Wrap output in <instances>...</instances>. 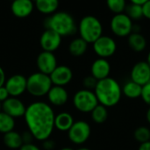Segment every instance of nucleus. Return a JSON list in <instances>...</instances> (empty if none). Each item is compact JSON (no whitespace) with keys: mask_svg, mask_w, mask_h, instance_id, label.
Returning <instances> with one entry per match:
<instances>
[{"mask_svg":"<svg viewBox=\"0 0 150 150\" xmlns=\"http://www.w3.org/2000/svg\"><path fill=\"white\" fill-rule=\"evenodd\" d=\"M25 121L34 139L43 141L50 137L54 128V112L44 102H34L26 107Z\"/></svg>","mask_w":150,"mask_h":150,"instance_id":"nucleus-1","label":"nucleus"},{"mask_svg":"<svg viewBox=\"0 0 150 150\" xmlns=\"http://www.w3.org/2000/svg\"><path fill=\"white\" fill-rule=\"evenodd\" d=\"M94 93L99 104L110 108L117 105L120 101L122 88L116 80L108 77L98 81Z\"/></svg>","mask_w":150,"mask_h":150,"instance_id":"nucleus-2","label":"nucleus"},{"mask_svg":"<svg viewBox=\"0 0 150 150\" xmlns=\"http://www.w3.org/2000/svg\"><path fill=\"white\" fill-rule=\"evenodd\" d=\"M46 29H51L62 36H69L76 34L77 27L71 14L67 11H56L50 15L44 22Z\"/></svg>","mask_w":150,"mask_h":150,"instance_id":"nucleus-3","label":"nucleus"},{"mask_svg":"<svg viewBox=\"0 0 150 150\" xmlns=\"http://www.w3.org/2000/svg\"><path fill=\"white\" fill-rule=\"evenodd\" d=\"M77 30L80 37L88 44L93 43L103 35V25L101 21L93 15H87L81 19Z\"/></svg>","mask_w":150,"mask_h":150,"instance_id":"nucleus-4","label":"nucleus"},{"mask_svg":"<svg viewBox=\"0 0 150 150\" xmlns=\"http://www.w3.org/2000/svg\"><path fill=\"white\" fill-rule=\"evenodd\" d=\"M52 86L49 75L40 72H34L26 78V91L35 97L47 95Z\"/></svg>","mask_w":150,"mask_h":150,"instance_id":"nucleus-5","label":"nucleus"},{"mask_svg":"<svg viewBox=\"0 0 150 150\" xmlns=\"http://www.w3.org/2000/svg\"><path fill=\"white\" fill-rule=\"evenodd\" d=\"M74 107L80 112H91L99 103L95 95L94 91L88 89H81L77 91L73 97Z\"/></svg>","mask_w":150,"mask_h":150,"instance_id":"nucleus-6","label":"nucleus"},{"mask_svg":"<svg viewBox=\"0 0 150 150\" xmlns=\"http://www.w3.org/2000/svg\"><path fill=\"white\" fill-rule=\"evenodd\" d=\"M134 21L125 13L114 14L110 22V27L114 35L118 37H127L133 33Z\"/></svg>","mask_w":150,"mask_h":150,"instance_id":"nucleus-7","label":"nucleus"},{"mask_svg":"<svg viewBox=\"0 0 150 150\" xmlns=\"http://www.w3.org/2000/svg\"><path fill=\"white\" fill-rule=\"evenodd\" d=\"M91 129L90 125L83 120L74 122L73 126L68 132V136L70 141L76 145L85 143L91 136Z\"/></svg>","mask_w":150,"mask_h":150,"instance_id":"nucleus-8","label":"nucleus"},{"mask_svg":"<svg viewBox=\"0 0 150 150\" xmlns=\"http://www.w3.org/2000/svg\"><path fill=\"white\" fill-rule=\"evenodd\" d=\"M93 50L100 58H107L113 56L117 50L115 40L108 35H102L93 43Z\"/></svg>","mask_w":150,"mask_h":150,"instance_id":"nucleus-9","label":"nucleus"},{"mask_svg":"<svg viewBox=\"0 0 150 150\" xmlns=\"http://www.w3.org/2000/svg\"><path fill=\"white\" fill-rule=\"evenodd\" d=\"M4 87L10 96L18 97L26 91V78L21 74H14L6 80Z\"/></svg>","mask_w":150,"mask_h":150,"instance_id":"nucleus-10","label":"nucleus"},{"mask_svg":"<svg viewBox=\"0 0 150 150\" xmlns=\"http://www.w3.org/2000/svg\"><path fill=\"white\" fill-rule=\"evenodd\" d=\"M62 43V36L51 29H46L40 35V45L43 51H55Z\"/></svg>","mask_w":150,"mask_h":150,"instance_id":"nucleus-11","label":"nucleus"},{"mask_svg":"<svg viewBox=\"0 0 150 150\" xmlns=\"http://www.w3.org/2000/svg\"><path fill=\"white\" fill-rule=\"evenodd\" d=\"M25 111L26 107L18 97L10 96L7 100L2 103V111L13 118L24 117Z\"/></svg>","mask_w":150,"mask_h":150,"instance_id":"nucleus-12","label":"nucleus"},{"mask_svg":"<svg viewBox=\"0 0 150 150\" xmlns=\"http://www.w3.org/2000/svg\"><path fill=\"white\" fill-rule=\"evenodd\" d=\"M131 80L135 83L144 86L150 82V67L146 61L136 63L131 70Z\"/></svg>","mask_w":150,"mask_h":150,"instance_id":"nucleus-13","label":"nucleus"},{"mask_svg":"<svg viewBox=\"0 0 150 150\" xmlns=\"http://www.w3.org/2000/svg\"><path fill=\"white\" fill-rule=\"evenodd\" d=\"M37 67L40 72L50 75L57 67V59L53 52L42 51L37 57Z\"/></svg>","mask_w":150,"mask_h":150,"instance_id":"nucleus-14","label":"nucleus"},{"mask_svg":"<svg viewBox=\"0 0 150 150\" xmlns=\"http://www.w3.org/2000/svg\"><path fill=\"white\" fill-rule=\"evenodd\" d=\"M49 77L54 86L64 87L72 80L73 72L67 65H57Z\"/></svg>","mask_w":150,"mask_h":150,"instance_id":"nucleus-15","label":"nucleus"},{"mask_svg":"<svg viewBox=\"0 0 150 150\" xmlns=\"http://www.w3.org/2000/svg\"><path fill=\"white\" fill-rule=\"evenodd\" d=\"M34 7L33 0H13L11 4V11L15 17L24 19L31 15Z\"/></svg>","mask_w":150,"mask_h":150,"instance_id":"nucleus-16","label":"nucleus"},{"mask_svg":"<svg viewBox=\"0 0 150 150\" xmlns=\"http://www.w3.org/2000/svg\"><path fill=\"white\" fill-rule=\"evenodd\" d=\"M91 72V75H92L98 81L106 79L111 72V65L107 59L99 57L92 63Z\"/></svg>","mask_w":150,"mask_h":150,"instance_id":"nucleus-17","label":"nucleus"},{"mask_svg":"<svg viewBox=\"0 0 150 150\" xmlns=\"http://www.w3.org/2000/svg\"><path fill=\"white\" fill-rule=\"evenodd\" d=\"M47 95L49 103L54 106H62L69 100V94L64 87L52 86Z\"/></svg>","mask_w":150,"mask_h":150,"instance_id":"nucleus-18","label":"nucleus"},{"mask_svg":"<svg viewBox=\"0 0 150 150\" xmlns=\"http://www.w3.org/2000/svg\"><path fill=\"white\" fill-rule=\"evenodd\" d=\"M74 124V118L69 112H61L54 118V128L61 132H69Z\"/></svg>","mask_w":150,"mask_h":150,"instance_id":"nucleus-19","label":"nucleus"},{"mask_svg":"<svg viewBox=\"0 0 150 150\" xmlns=\"http://www.w3.org/2000/svg\"><path fill=\"white\" fill-rule=\"evenodd\" d=\"M34 6L40 13L52 15L57 11L59 7V0H35Z\"/></svg>","mask_w":150,"mask_h":150,"instance_id":"nucleus-20","label":"nucleus"},{"mask_svg":"<svg viewBox=\"0 0 150 150\" xmlns=\"http://www.w3.org/2000/svg\"><path fill=\"white\" fill-rule=\"evenodd\" d=\"M127 43L134 52H142L147 47V40L141 33H132L127 36Z\"/></svg>","mask_w":150,"mask_h":150,"instance_id":"nucleus-21","label":"nucleus"},{"mask_svg":"<svg viewBox=\"0 0 150 150\" xmlns=\"http://www.w3.org/2000/svg\"><path fill=\"white\" fill-rule=\"evenodd\" d=\"M4 144L11 149H19L23 145L21 134L15 131H11L4 134Z\"/></svg>","mask_w":150,"mask_h":150,"instance_id":"nucleus-22","label":"nucleus"},{"mask_svg":"<svg viewBox=\"0 0 150 150\" xmlns=\"http://www.w3.org/2000/svg\"><path fill=\"white\" fill-rule=\"evenodd\" d=\"M88 49V43L81 37L75 38L69 45V51L74 57L83 56Z\"/></svg>","mask_w":150,"mask_h":150,"instance_id":"nucleus-23","label":"nucleus"},{"mask_svg":"<svg viewBox=\"0 0 150 150\" xmlns=\"http://www.w3.org/2000/svg\"><path fill=\"white\" fill-rule=\"evenodd\" d=\"M142 86L135 83L133 80L126 82L122 88V94L130 99H136L142 95Z\"/></svg>","mask_w":150,"mask_h":150,"instance_id":"nucleus-24","label":"nucleus"},{"mask_svg":"<svg viewBox=\"0 0 150 150\" xmlns=\"http://www.w3.org/2000/svg\"><path fill=\"white\" fill-rule=\"evenodd\" d=\"M91 119L96 124H103L107 120L108 118V111L107 108L98 104L97 107L94 108V110L91 112Z\"/></svg>","mask_w":150,"mask_h":150,"instance_id":"nucleus-25","label":"nucleus"},{"mask_svg":"<svg viewBox=\"0 0 150 150\" xmlns=\"http://www.w3.org/2000/svg\"><path fill=\"white\" fill-rule=\"evenodd\" d=\"M15 126V120L11 116L1 111L0 112V133H7L11 131H13Z\"/></svg>","mask_w":150,"mask_h":150,"instance_id":"nucleus-26","label":"nucleus"},{"mask_svg":"<svg viewBox=\"0 0 150 150\" xmlns=\"http://www.w3.org/2000/svg\"><path fill=\"white\" fill-rule=\"evenodd\" d=\"M133 21L140 20L142 18H143V12H142V5L135 4H129L127 5L125 11H124Z\"/></svg>","mask_w":150,"mask_h":150,"instance_id":"nucleus-27","label":"nucleus"},{"mask_svg":"<svg viewBox=\"0 0 150 150\" xmlns=\"http://www.w3.org/2000/svg\"><path fill=\"white\" fill-rule=\"evenodd\" d=\"M106 5L112 13L119 14L125 11L127 4V0H106Z\"/></svg>","mask_w":150,"mask_h":150,"instance_id":"nucleus-28","label":"nucleus"},{"mask_svg":"<svg viewBox=\"0 0 150 150\" xmlns=\"http://www.w3.org/2000/svg\"><path fill=\"white\" fill-rule=\"evenodd\" d=\"M134 139L142 143L147 142L150 141V129L147 126H140L135 129L134 133Z\"/></svg>","mask_w":150,"mask_h":150,"instance_id":"nucleus-29","label":"nucleus"},{"mask_svg":"<svg viewBox=\"0 0 150 150\" xmlns=\"http://www.w3.org/2000/svg\"><path fill=\"white\" fill-rule=\"evenodd\" d=\"M97 83H98V80L92 75L86 76L83 80V85L84 87V89H88L91 91L95 89Z\"/></svg>","mask_w":150,"mask_h":150,"instance_id":"nucleus-30","label":"nucleus"},{"mask_svg":"<svg viewBox=\"0 0 150 150\" xmlns=\"http://www.w3.org/2000/svg\"><path fill=\"white\" fill-rule=\"evenodd\" d=\"M141 97L145 103H147L148 105L150 106V82L142 86Z\"/></svg>","mask_w":150,"mask_h":150,"instance_id":"nucleus-31","label":"nucleus"},{"mask_svg":"<svg viewBox=\"0 0 150 150\" xmlns=\"http://www.w3.org/2000/svg\"><path fill=\"white\" fill-rule=\"evenodd\" d=\"M42 148L45 150H54L55 148V142L48 138L42 141Z\"/></svg>","mask_w":150,"mask_h":150,"instance_id":"nucleus-32","label":"nucleus"},{"mask_svg":"<svg viewBox=\"0 0 150 150\" xmlns=\"http://www.w3.org/2000/svg\"><path fill=\"white\" fill-rule=\"evenodd\" d=\"M142 12H143V17L150 19V0L146 2L142 5Z\"/></svg>","mask_w":150,"mask_h":150,"instance_id":"nucleus-33","label":"nucleus"},{"mask_svg":"<svg viewBox=\"0 0 150 150\" xmlns=\"http://www.w3.org/2000/svg\"><path fill=\"white\" fill-rule=\"evenodd\" d=\"M10 97V95L4 86L0 87V102L4 103L5 100H7Z\"/></svg>","mask_w":150,"mask_h":150,"instance_id":"nucleus-34","label":"nucleus"},{"mask_svg":"<svg viewBox=\"0 0 150 150\" xmlns=\"http://www.w3.org/2000/svg\"><path fill=\"white\" fill-rule=\"evenodd\" d=\"M22 137V141H23V144H29L32 143V141L33 139V135L31 134L30 132H25L23 134H21Z\"/></svg>","mask_w":150,"mask_h":150,"instance_id":"nucleus-35","label":"nucleus"},{"mask_svg":"<svg viewBox=\"0 0 150 150\" xmlns=\"http://www.w3.org/2000/svg\"><path fill=\"white\" fill-rule=\"evenodd\" d=\"M18 150H40V149L33 143H29V144H23Z\"/></svg>","mask_w":150,"mask_h":150,"instance_id":"nucleus-36","label":"nucleus"},{"mask_svg":"<svg viewBox=\"0 0 150 150\" xmlns=\"http://www.w3.org/2000/svg\"><path fill=\"white\" fill-rule=\"evenodd\" d=\"M6 81V78H5V73L4 71L3 70V68L0 66V87L4 86Z\"/></svg>","mask_w":150,"mask_h":150,"instance_id":"nucleus-37","label":"nucleus"},{"mask_svg":"<svg viewBox=\"0 0 150 150\" xmlns=\"http://www.w3.org/2000/svg\"><path fill=\"white\" fill-rule=\"evenodd\" d=\"M138 150H150V141L144 142V143H142Z\"/></svg>","mask_w":150,"mask_h":150,"instance_id":"nucleus-38","label":"nucleus"},{"mask_svg":"<svg viewBox=\"0 0 150 150\" xmlns=\"http://www.w3.org/2000/svg\"><path fill=\"white\" fill-rule=\"evenodd\" d=\"M149 0H130L131 4H139V5H143L146 2H148Z\"/></svg>","mask_w":150,"mask_h":150,"instance_id":"nucleus-39","label":"nucleus"},{"mask_svg":"<svg viewBox=\"0 0 150 150\" xmlns=\"http://www.w3.org/2000/svg\"><path fill=\"white\" fill-rule=\"evenodd\" d=\"M146 118H147V121L150 124V106L147 111V114H146Z\"/></svg>","mask_w":150,"mask_h":150,"instance_id":"nucleus-40","label":"nucleus"},{"mask_svg":"<svg viewBox=\"0 0 150 150\" xmlns=\"http://www.w3.org/2000/svg\"><path fill=\"white\" fill-rule=\"evenodd\" d=\"M147 63H148V65H149L150 67V51L149 52V54H148V57H147V61H146Z\"/></svg>","mask_w":150,"mask_h":150,"instance_id":"nucleus-41","label":"nucleus"},{"mask_svg":"<svg viewBox=\"0 0 150 150\" xmlns=\"http://www.w3.org/2000/svg\"><path fill=\"white\" fill-rule=\"evenodd\" d=\"M60 150H74V149H71V148H69V147H65V148L61 149Z\"/></svg>","mask_w":150,"mask_h":150,"instance_id":"nucleus-42","label":"nucleus"},{"mask_svg":"<svg viewBox=\"0 0 150 150\" xmlns=\"http://www.w3.org/2000/svg\"><path fill=\"white\" fill-rule=\"evenodd\" d=\"M77 150H91L90 149H87V148H81V149H78Z\"/></svg>","mask_w":150,"mask_h":150,"instance_id":"nucleus-43","label":"nucleus"},{"mask_svg":"<svg viewBox=\"0 0 150 150\" xmlns=\"http://www.w3.org/2000/svg\"><path fill=\"white\" fill-rule=\"evenodd\" d=\"M2 111V103L0 102V112Z\"/></svg>","mask_w":150,"mask_h":150,"instance_id":"nucleus-44","label":"nucleus"},{"mask_svg":"<svg viewBox=\"0 0 150 150\" xmlns=\"http://www.w3.org/2000/svg\"><path fill=\"white\" fill-rule=\"evenodd\" d=\"M11 1H13V0H11Z\"/></svg>","mask_w":150,"mask_h":150,"instance_id":"nucleus-45","label":"nucleus"}]
</instances>
